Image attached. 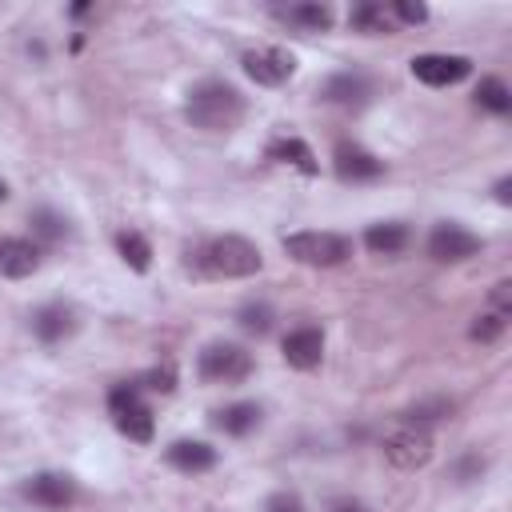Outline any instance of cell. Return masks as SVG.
<instances>
[{
  "instance_id": "6da1fadb",
  "label": "cell",
  "mask_w": 512,
  "mask_h": 512,
  "mask_svg": "<svg viewBox=\"0 0 512 512\" xmlns=\"http://www.w3.org/2000/svg\"><path fill=\"white\" fill-rule=\"evenodd\" d=\"M184 116L200 132H232L244 120V96L228 80H200L184 100Z\"/></svg>"
},
{
  "instance_id": "603a6c76",
  "label": "cell",
  "mask_w": 512,
  "mask_h": 512,
  "mask_svg": "<svg viewBox=\"0 0 512 512\" xmlns=\"http://www.w3.org/2000/svg\"><path fill=\"white\" fill-rule=\"evenodd\" d=\"M116 252H120V260H124L132 272H148V268H152V244H148L140 232H132V228L116 232Z\"/></svg>"
},
{
  "instance_id": "83f0119b",
  "label": "cell",
  "mask_w": 512,
  "mask_h": 512,
  "mask_svg": "<svg viewBox=\"0 0 512 512\" xmlns=\"http://www.w3.org/2000/svg\"><path fill=\"white\" fill-rule=\"evenodd\" d=\"M144 380H148V388H156V392H172V388H176V368H172V364H160V368H152Z\"/></svg>"
},
{
  "instance_id": "4dcf8cb0",
  "label": "cell",
  "mask_w": 512,
  "mask_h": 512,
  "mask_svg": "<svg viewBox=\"0 0 512 512\" xmlns=\"http://www.w3.org/2000/svg\"><path fill=\"white\" fill-rule=\"evenodd\" d=\"M332 512H364L356 500H332Z\"/></svg>"
},
{
  "instance_id": "8992f818",
  "label": "cell",
  "mask_w": 512,
  "mask_h": 512,
  "mask_svg": "<svg viewBox=\"0 0 512 512\" xmlns=\"http://www.w3.org/2000/svg\"><path fill=\"white\" fill-rule=\"evenodd\" d=\"M384 460L400 472H412V468H424L432 460V432L424 424H400L396 432L384 436Z\"/></svg>"
},
{
  "instance_id": "d6986e66",
  "label": "cell",
  "mask_w": 512,
  "mask_h": 512,
  "mask_svg": "<svg viewBox=\"0 0 512 512\" xmlns=\"http://www.w3.org/2000/svg\"><path fill=\"white\" fill-rule=\"evenodd\" d=\"M276 16L296 24V28H304V32H328L332 20H336L328 4H288V8H276Z\"/></svg>"
},
{
  "instance_id": "4316f807",
  "label": "cell",
  "mask_w": 512,
  "mask_h": 512,
  "mask_svg": "<svg viewBox=\"0 0 512 512\" xmlns=\"http://www.w3.org/2000/svg\"><path fill=\"white\" fill-rule=\"evenodd\" d=\"M388 12H392L396 24H424L428 20V8L420 0H392Z\"/></svg>"
},
{
  "instance_id": "44dd1931",
  "label": "cell",
  "mask_w": 512,
  "mask_h": 512,
  "mask_svg": "<svg viewBox=\"0 0 512 512\" xmlns=\"http://www.w3.org/2000/svg\"><path fill=\"white\" fill-rule=\"evenodd\" d=\"M348 24H352L356 32H368V36H388V32L396 28L388 4H356V8L348 12Z\"/></svg>"
},
{
  "instance_id": "2e32d148",
  "label": "cell",
  "mask_w": 512,
  "mask_h": 512,
  "mask_svg": "<svg viewBox=\"0 0 512 512\" xmlns=\"http://www.w3.org/2000/svg\"><path fill=\"white\" fill-rule=\"evenodd\" d=\"M164 456H168V464L180 468V472H208V468L216 464V448L204 444V440H176V444H168Z\"/></svg>"
},
{
  "instance_id": "277c9868",
  "label": "cell",
  "mask_w": 512,
  "mask_h": 512,
  "mask_svg": "<svg viewBox=\"0 0 512 512\" xmlns=\"http://www.w3.org/2000/svg\"><path fill=\"white\" fill-rule=\"evenodd\" d=\"M108 416H112V424H116L128 440H136V444H148L152 432H156L152 408L140 400V392H136L132 384H120V388L108 392Z\"/></svg>"
},
{
  "instance_id": "9c48e42d",
  "label": "cell",
  "mask_w": 512,
  "mask_h": 512,
  "mask_svg": "<svg viewBox=\"0 0 512 512\" xmlns=\"http://www.w3.org/2000/svg\"><path fill=\"white\" fill-rule=\"evenodd\" d=\"M468 72H472V60L468 56H456V52H424V56H412V76L420 84H428V88L460 84Z\"/></svg>"
},
{
  "instance_id": "7a4b0ae2",
  "label": "cell",
  "mask_w": 512,
  "mask_h": 512,
  "mask_svg": "<svg viewBox=\"0 0 512 512\" xmlns=\"http://www.w3.org/2000/svg\"><path fill=\"white\" fill-rule=\"evenodd\" d=\"M264 264L260 248L248 240V236H236V232H224V236H212L204 248H200V268L208 276H220V280H244V276H256Z\"/></svg>"
},
{
  "instance_id": "3957f363",
  "label": "cell",
  "mask_w": 512,
  "mask_h": 512,
  "mask_svg": "<svg viewBox=\"0 0 512 512\" xmlns=\"http://www.w3.org/2000/svg\"><path fill=\"white\" fill-rule=\"evenodd\" d=\"M284 252L296 260V264H308V268H336L352 256V240L340 236V232H324V228H308V232H292L284 236Z\"/></svg>"
},
{
  "instance_id": "30bf717a",
  "label": "cell",
  "mask_w": 512,
  "mask_h": 512,
  "mask_svg": "<svg viewBox=\"0 0 512 512\" xmlns=\"http://www.w3.org/2000/svg\"><path fill=\"white\" fill-rule=\"evenodd\" d=\"M508 320H512V280H500V284L488 292V304L480 308V316H476V324H472V340H480V344L500 340L504 328H508Z\"/></svg>"
},
{
  "instance_id": "e0dca14e",
  "label": "cell",
  "mask_w": 512,
  "mask_h": 512,
  "mask_svg": "<svg viewBox=\"0 0 512 512\" xmlns=\"http://www.w3.org/2000/svg\"><path fill=\"white\" fill-rule=\"evenodd\" d=\"M268 156H272V160H280V164L300 168L304 176H316V172H320V164H316L312 148H308L300 136H276V140L268 144Z\"/></svg>"
},
{
  "instance_id": "8fae6325",
  "label": "cell",
  "mask_w": 512,
  "mask_h": 512,
  "mask_svg": "<svg viewBox=\"0 0 512 512\" xmlns=\"http://www.w3.org/2000/svg\"><path fill=\"white\" fill-rule=\"evenodd\" d=\"M332 168L344 184H360V180H376L384 172V160H376L368 148H360L352 140H340L332 152Z\"/></svg>"
},
{
  "instance_id": "ba28073f",
  "label": "cell",
  "mask_w": 512,
  "mask_h": 512,
  "mask_svg": "<svg viewBox=\"0 0 512 512\" xmlns=\"http://www.w3.org/2000/svg\"><path fill=\"white\" fill-rule=\"evenodd\" d=\"M480 248H484V240H480L476 232H468L464 224H452V220H444V224H436V228L428 232V256H432L436 264L472 260Z\"/></svg>"
},
{
  "instance_id": "f546056e",
  "label": "cell",
  "mask_w": 512,
  "mask_h": 512,
  "mask_svg": "<svg viewBox=\"0 0 512 512\" xmlns=\"http://www.w3.org/2000/svg\"><path fill=\"white\" fill-rule=\"evenodd\" d=\"M508 188H512V180L504 176V180L496 184V200H500V204H512V192H508Z\"/></svg>"
},
{
  "instance_id": "52a82bcc",
  "label": "cell",
  "mask_w": 512,
  "mask_h": 512,
  "mask_svg": "<svg viewBox=\"0 0 512 512\" xmlns=\"http://www.w3.org/2000/svg\"><path fill=\"white\" fill-rule=\"evenodd\" d=\"M240 64H244V72H248L256 84H264V88H276V84H284V80L296 72V56H292L288 48H280V44H256V48H248V52L240 56Z\"/></svg>"
},
{
  "instance_id": "1f68e13d",
  "label": "cell",
  "mask_w": 512,
  "mask_h": 512,
  "mask_svg": "<svg viewBox=\"0 0 512 512\" xmlns=\"http://www.w3.org/2000/svg\"><path fill=\"white\" fill-rule=\"evenodd\" d=\"M4 196H8V188H4V180H0V200H4Z\"/></svg>"
},
{
  "instance_id": "5bb4252c",
  "label": "cell",
  "mask_w": 512,
  "mask_h": 512,
  "mask_svg": "<svg viewBox=\"0 0 512 512\" xmlns=\"http://www.w3.org/2000/svg\"><path fill=\"white\" fill-rule=\"evenodd\" d=\"M40 268V248L24 236H4L0 240V276L8 280H24Z\"/></svg>"
},
{
  "instance_id": "cb8c5ba5",
  "label": "cell",
  "mask_w": 512,
  "mask_h": 512,
  "mask_svg": "<svg viewBox=\"0 0 512 512\" xmlns=\"http://www.w3.org/2000/svg\"><path fill=\"white\" fill-rule=\"evenodd\" d=\"M476 104L488 108L492 116H508L512 112V92H508V84L500 76H484L480 88H476Z\"/></svg>"
},
{
  "instance_id": "5b68a950",
  "label": "cell",
  "mask_w": 512,
  "mask_h": 512,
  "mask_svg": "<svg viewBox=\"0 0 512 512\" xmlns=\"http://www.w3.org/2000/svg\"><path fill=\"white\" fill-rule=\"evenodd\" d=\"M200 380L208 384H240L248 372H252V352H244L240 344H228V340H216L200 352V364H196Z\"/></svg>"
},
{
  "instance_id": "ffe728a7",
  "label": "cell",
  "mask_w": 512,
  "mask_h": 512,
  "mask_svg": "<svg viewBox=\"0 0 512 512\" xmlns=\"http://www.w3.org/2000/svg\"><path fill=\"white\" fill-rule=\"evenodd\" d=\"M220 432H228V436H248L256 424H260V404H252V400H240V404H228V408H220L216 412V420H212Z\"/></svg>"
},
{
  "instance_id": "4fadbf2b",
  "label": "cell",
  "mask_w": 512,
  "mask_h": 512,
  "mask_svg": "<svg viewBox=\"0 0 512 512\" xmlns=\"http://www.w3.org/2000/svg\"><path fill=\"white\" fill-rule=\"evenodd\" d=\"M284 360L292 364V368H300V372H308V368H316L320 364V356H324V332L320 328H312V324H304V328H292L288 336H284Z\"/></svg>"
},
{
  "instance_id": "9a60e30c",
  "label": "cell",
  "mask_w": 512,
  "mask_h": 512,
  "mask_svg": "<svg viewBox=\"0 0 512 512\" xmlns=\"http://www.w3.org/2000/svg\"><path fill=\"white\" fill-rule=\"evenodd\" d=\"M368 96H372V84H368V76H360V72H336V76L324 84V100L344 104V108H360Z\"/></svg>"
},
{
  "instance_id": "f1b7e54d",
  "label": "cell",
  "mask_w": 512,
  "mask_h": 512,
  "mask_svg": "<svg viewBox=\"0 0 512 512\" xmlns=\"http://www.w3.org/2000/svg\"><path fill=\"white\" fill-rule=\"evenodd\" d=\"M264 508H268V512H304V500H300L296 492H272Z\"/></svg>"
},
{
  "instance_id": "484cf974",
  "label": "cell",
  "mask_w": 512,
  "mask_h": 512,
  "mask_svg": "<svg viewBox=\"0 0 512 512\" xmlns=\"http://www.w3.org/2000/svg\"><path fill=\"white\" fill-rule=\"evenodd\" d=\"M240 324H244V332L264 336V332L272 328V308H268V304H244V308H240Z\"/></svg>"
},
{
  "instance_id": "7402d4cb",
  "label": "cell",
  "mask_w": 512,
  "mask_h": 512,
  "mask_svg": "<svg viewBox=\"0 0 512 512\" xmlns=\"http://www.w3.org/2000/svg\"><path fill=\"white\" fill-rule=\"evenodd\" d=\"M364 244L376 252V256H396L404 244H408V228L400 220H388V224H372L364 232Z\"/></svg>"
},
{
  "instance_id": "7c38bea8",
  "label": "cell",
  "mask_w": 512,
  "mask_h": 512,
  "mask_svg": "<svg viewBox=\"0 0 512 512\" xmlns=\"http://www.w3.org/2000/svg\"><path fill=\"white\" fill-rule=\"evenodd\" d=\"M24 496L32 504H40V508H68L76 500V484L64 472H40V476H32L24 484Z\"/></svg>"
},
{
  "instance_id": "d4e9b609",
  "label": "cell",
  "mask_w": 512,
  "mask_h": 512,
  "mask_svg": "<svg viewBox=\"0 0 512 512\" xmlns=\"http://www.w3.org/2000/svg\"><path fill=\"white\" fill-rule=\"evenodd\" d=\"M32 228H36V236H44V240H64L68 220H64L60 212H52V208H36V212H32Z\"/></svg>"
},
{
  "instance_id": "ac0fdd59",
  "label": "cell",
  "mask_w": 512,
  "mask_h": 512,
  "mask_svg": "<svg viewBox=\"0 0 512 512\" xmlns=\"http://www.w3.org/2000/svg\"><path fill=\"white\" fill-rule=\"evenodd\" d=\"M72 328H76V320H72V308H64V304H44V308L32 316V332H36L44 344L64 340Z\"/></svg>"
}]
</instances>
